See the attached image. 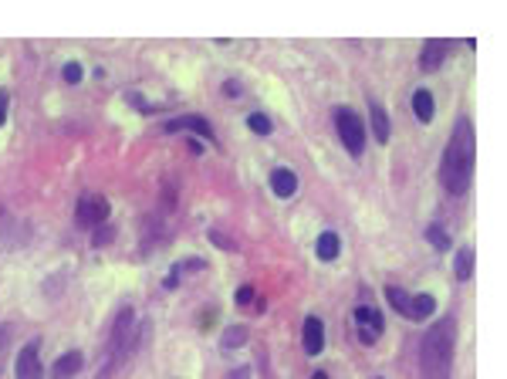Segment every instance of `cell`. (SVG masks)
<instances>
[{"label": "cell", "instance_id": "6da1fadb", "mask_svg": "<svg viewBox=\"0 0 507 379\" xmlns=\"http://www.w3.org/2000/svg\"><path fill=\"white\" fill-rule=\"evenodd\" d=\"M473 153H477L473 126H470V119H460L453 126V139H450V146L443 153V166H440V180L453 197L467 193L470 176H473Z\"/></svg>", "mask_w": 507, "mask_h": 379}, {"label": "cell", "instance_id": "7a4b0ae2", "mask_svg": "<svg viewBox=\"0 0 507 379\" xmlns=\"http://www.w3.org/2000/svg\"><path fill=\"white\" fill-rule=\"evenodd\" d=\"M453 342H457V322L440 318L420 342V373L423 379H450L453 369Z\"/></svg>", "mask_w": 507, "mask_h": 379}, {"label": "cell", "instance_id": "3957f363", "mask_svg": "<svg viewBox=\"0 0 507 379\" xmlns=\"http://www.w3.org/2000/svg\"><path fill=\"white\" fill-rule=\"evenodd\" d=\"M335 126H338V139L342 146L349 149L352 156H358L365 149V129L358 122V116L349 112V109H335Z\"/></svg>", "mask_w": 507, "mask_h": 379}, {"label": "cell", "instance_id": "277c9868", "mask_svg": "<svg viewBox=\"0 0 507 379\" xmlns=\"http://www.w3.org/2000/svg\"><path fill=\"white\" fill-rule=\"evenodd\" d=\"M75 220H78V227H88V230L109 224V200L98 193H85L75 207Z\"/></svg>", "mask_w": 507, "mask_h": 379}, {"label": "cell", "instance_id": "5b68a950", "mask_svg": "<svg viewBox=\"0 0 507 379\" xmlns=\"http://www.w3.org/2000/svg\"><path fill=\"white\" fill-rule=\"evenodd\" d=\"M355 329H358V342L362 345H376L379 336H382V329H386L382 312L372 308V305H358L355 308Z\"/></svg>", "mask_w": 507, "mask_h": 379}, {"label": "cell", "instance_id": "8992f818", "mask_svg": "<svg viewBox=\"0 0 507 379\" xmlns=\"http://www.w3.org/2000/svg\"><path fill=\"white\" fill-rule=\"evenodd\" d=\"M196 132L199 139H213V129H210V122L206 119H199V116H183V119H169L166 122V132L173 136V132Z\"/></svg>", "mask_w": 507, "mask_h": 379}, {"label": "cell", "instance_id": "52a82bcc", "mask_svg": "<svg viewBox=\"0 0 507 379\" xmlns=\"http://www.w3.org/2000/svg\"><path fill=\"white\" fill-rule=\"evenodd\" d=\"M81 366H85V356L81 352H65V356H58L54 359V366H51V379H72L75 373H81Z\"/></svg>", "mask_w": 507, "mask_h": 379}, {"label": "cell", "instance_id": "ba28073f", "mask_svg": "<svg viewBox=\"0 0 507 379\" xmlns=\"http://www.w3.org/2000/svg\"><path fill=\"white\" fill-rule=\"evenodd\" d=\"M17 379H44V369H41V359H38V345H28L17 356Z\"/></svg>", "mask_w": 507, "mask_h": 379}, {"label": "cell", "instance_id": "9c48e42d", "mask_svg": "<svg viewBox=\"0 0 507 379\" xmlns=\"http://www.w3.org/2000/svg\"><path fill=\"white\" fill-rule=\"evenodd\" d=\"M271 190L281 197V200L294 197V190H298V176H294L291 169H284V166L271 169Z\"/></svg>", "mask_w": 507, "mask_h": 379}, {"label": "cell", "instance_id": "30bf717a", "mask_svg": "<svg viewBox=\"0 0 507 379\" xmlns=\"http://www.w3.org/2000/svg\"><path fill=\"white\" fill-rule=\"evenodd\" d=\"M446 51H450L446 41H427L423 44V54H420V68H423V72H436V68L443 65Z\"/></svg>", "mask_w": 507, "mask_h": 379}, {"label": "cell", "instance_id": "8fae6325", "mask_svg": "<svg viewBox=\"0 0 507 379\" xmlns=\"http://www.w3.org/2000/svg\"><path fill=\"white\" fill-rule=\"evenodd\" d=\"M325 349V325L314 318V315H308L305 318V352L308 356H318Z\"/></svg>", "mask_w": 507, "mask_h": 379}, {"label": "cell", "instance_id": "7c38bea8", "mask_svg": "<svg viewBox=\"0 0 507 379\" xmlns=\"http://www.w3.org/2000/svg\"><path fill=\"white\" fill-rule=\"evenodd\" d=\"M413 112H416V119H420V122H433L436 105H433V95H429L427 88H420V91L413 95Z\"/></svg>", "mask_w": 507, "mask_h": 379}, {"label": "cell", "instance_id": "4fadbf2b", "mask_svg": "<svg viewBox=\"0 0 507 379\" xmlns=\"http://www.w3.org/2000/svg\"><path fill=\"white\" fill-rule=\"evenodd\" d=\"M338 251H342L338 234H332V230H328V234H321V237H318V257H321V261H335Z\"/></svg>", "mask_w": 507, "mask_h": 379}, {"label": "cell", "instance_id": "5bb4252c", "mask_svg": "<svg viewBox=\"0 0 507 379\" xmlns=\"http://www.w3.org/2000/svg\"><path fill=\"white\" fill-rule=\"evenodd\" d=\"M433 308H436V298L433 295H416L409 301V318H416V322H423L433 315Z\"/></svg>", "mask_w": 507, "mask_h": 379}, {"label": "cell", "instance_id": "9a60e30c", "mask_svg": "<svg viewBox=\"0 0 507 379\" xmlns=\"http://www.w3.org/2000/svg\"><path fill=\"white\" fill-rule=\"evenodd\" d=\"M372 132L379 142H389V116L382 105H372Z\"/></svg>", "mask_w": 507, "mask_h": 379}, {"label": "cell", "instance_id": "2e32d148", "mask_svg": "<svg viewBox=\"0 0 507 379\" xmlns=\"http://www.w3.org/2000/svg\"><path fill=\"white\" fill-rule=\"evenodd\" d=\"M386 298H389V305L399 312V315H409V301H413V298L406 295L399 285H389V288H386Z\"/></svg>", "mask_w": 507, "mask_h": 379}, {"label": "cell", "instance_id": "e0dca14e", "mask_svg": "<svg viewBox=\"0 0 507 379\" xmlns=\"http://www.w3.org/2000/svg\"><path fill=\"white\" fill-rule=\"evenodd\" d=\"M453 268H457V278L467 281L470 274H473V251H470V248H460L457 261H453Z\"/></svg>", "mask_w": 507, "mask_h": 379}, {"label": "cell", "instance_id": "ac0fdd59", "mask_svg": "<svg viewBox=\"0 0 507 379\" xmlns=\"http://www.w3.org/2000/svg\"><path fill=\"white\" fill-rule=\"evenodd\" d=\"M427 241L433 244V248H436V251H446V248H453V244H450V234H446L443 227H436V224H433V227H427Z\"/></svg>", "mask_w": 507, "mask_h": 379}, {"label": "cell", "instance_id": "d6986e66", "mask_svg": "<svg viewBox=\"0 0 507 379\" xmlns=\"http://www.w3.org/2000/svg\"><path fill=\"white\" fill-rule=\"evenodd\" d=\"M112 241H116V227H112V224L95 227V234H91V248H105V244H112Z\"/></svg>", "mask_w": 507, "mask_h": 379}, {"label": "cell", "instance_id": "ffe728a7", "mask_svg": "<svg viewBox=\"0 0 507 379\" xmlns=\"http://www.w3.org/2000/svg\"><path fill=\"white\" fill-rule=\"evenodd\" d=\"M247 342V329L244 325H230L227 332H224V345L227 349H237V345H244Z\"/></svg>", "mask_w": 507, "mask_h": 379}, {"label": "cell", "instance_id": "44dd1931", "mask_svg": "<svg viewBox=\"0 0 507 379\" xmlns=\"http://www.w3.org/2000/svg\"><path fill=\"white\" fill-rule=\"evenodd\" d=\"M247 126H250V132H257V136H268V132H271V119L261 116V112H254V116L247 119Z\"/></svg>", "mask_w": 507, "mask_h": 379}, {"label": "cell", "instance_id": "7402d4cb", "mask_svg": "<svg viewBox=\"0 0 507 379\" xmlns=\"http://www.w3.org/2000/svg\"><path fill=\"white\" fill-rule=\"evenodd\" d=\"M61 75H65V82H68V85H78L81 82V65H78V61H68Z\"/></svg>", "mask_w": 507, "mask_h": 379}, {"label": "cell", "instance_id": "603a6c76", "mask_svg": "<svg viewBox=\"0 0 507 379\" xmlns=\"http://www.w3.org/2000/svg\"><path fill=\"white\" fill-rule=\"evenodd\" d=\"M203 268H206V261H183V264L173 268V274H180V271H203Z\"/></svg>", "mask_w": 507, "mask_h": 379}, {"label": "cell", "instance_id": "cb8c5ba5", "mask_svg": "<svg viewBox=\"0 0 507 379\" xmlns=\"http://www.w3.org/2000/svg\"><path fill=\"white\" fill-rule=\"evenodd\" d=\"M210 241H213V244H220L224 251H237L234 241H227V237H224V234H217V230H210Z\"/></svg>", "mask_w": 507, "mask_h": 379}, {"label": "cell", "instance_id": "d4e9b609", "mask_svg": "<svg viewBox=\"0 0 507 379\" xmlns=\"http://www.w3.org/2000/svg\"><path fill=\"white\" fill-rule=\"evenodd\" d=\"M254 301V288H237V305L244 308V305H250Z\"/></svg>", "mask_w": 507, "mask_h": 379}, {"label": "cell", "instance_id": "484cf974", "mask_svg": "<svg viewBox=\"0 0 507 379\" xmlns=\"http://www.w3.org/2000/svg\"><path fill=\"white\" fill-rule=\"evenodd\" d=\"M7 102H10V95H7V91H0V126L7 122Z\"/></svg>", "mask_w": 507, "mask_h": 379}, {"label": "cell", "instance_id": "4316f807", "mask_svg": "<svg viewBox=\"0 0 507 379\" xmlns=\"http://www.w3.org/2000/svg\"><path fill=\"white\" fill-rule=\"evenodd\" d=\"M224 91H227L230 98H237V95H240V88H237V82H227V85H224Z\"/></svg>", "mask_w": 507, "mask_h": 379}, {"label": "cell", "instance_id": "83f0119b", "mask_svg": "<svg viewBox=\"0 0 507 379\" xmlns=\"http://www.w3.org/2000/svg\"><path fill=\"white\" fill-rule=\"evenodd\" d=\"M247 376H250V369L244 366V369H234V373H230V376H227V379H247Z\"/></svg>", "mask_w": 507, "mask_h": 379}, {"label": "cell", "instance_id": "f1b7e54d", "mask_svg": "<svg viewBox=\"0 0 507 379\" xmlns=\"http://www.w3.org/2000/svg\"><path fill=\"white\" fill-rule=\"evenodd\" d=\"M3 342H7V329L0 325V345H3Z\"/></svg>", "mask_w": 507, "mask_h": 379}, {"label": "cell", "instance_id": "f546056e", "mask_svg": "<svg viewBox=\"0 0 507 379\" xmlns=\"http://www.w3.org/2000/svg\"><path fill=\"white\" fill-rule=\"evenodd\" d=\"M312 379H328V376H325V373H314V376H312Z\"/></svg>", "mask_w": 507, "mask_h": 379}]
</instances>
